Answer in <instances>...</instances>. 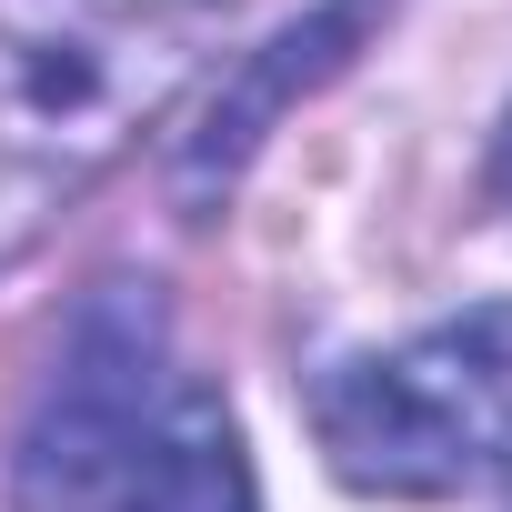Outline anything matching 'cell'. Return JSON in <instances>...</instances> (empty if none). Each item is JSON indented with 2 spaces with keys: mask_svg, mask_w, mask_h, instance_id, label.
Listing matches in <instances>:
<instances>
[{
  "mask_svg": "<svg viewBox=\"0 0 512 512\" xmlns=\"http://www.w3.org/2000/svg\"><path fill=\"white\" fill-rule=\"evenodd\" d=\"M151 342H161V322H151V302H131V282H111L71 322L51 392L21 432V492L31 502H81V492L121 482V462L161 422L151 412Z\"/></svg>",
  "mask_w": 512,
  "mask_h": 512,
  "instance_id": "7a4b0ae2",
  "label": "cell"
},
{
  "mask_svg": "<svg viewBox=\"0 0 512 512\" xmlns=\"http://www.w3.org/2000/svg\"><path fill=\"white\" fill-rule=\"evenodd\" d=\"M312 432L342 482L392 502H452L512 482V302L432 322L402 352L342 362L312 392Z\"/></svg>",
  "mask_w": 512,
  "mask_h": 512,
  "instance_id": "6da1fadb",
  "label": "cell"
},
{
  "mask_svg": "<svg viewBox=\"0 0 512 512\" xmlns=\"http://www.w3.org/2000/svg\"><path fill=\"white\" fill-rule=\"evenodd\" d=\"M121 512H262L251 502V462H241V432L211 392H181L141 452L121 462Z\"/></svg>",
  "mask_w": 512,
  "mask_h": 512,
  "instance_id": "3957f363",
  "label": "cell"
},
{
  "mask_svg": "<svg viewBox=\"0 0 512 512\" xmlns=\"http://www.w3.org/2000/svg\"><path fill=\"white\" fill-rule=\"evenodd\" d=\"M372 11H382V0H332V11H322L312 31H282V41H272V61L251 71V81H241V91H231L221 111H211V131H201V151H191V181L231 171V161H241L251 141H262V131L282 121V101H292V91H312V81H322V71L342 61V41H352V31H362Z\"/></svg>",
  "mask_w": 512,
  "mask_h": 512,
  "instance_id": "277c9868",
  "label": "cell"
},
{
  "mask_svg": "<svg viewBox=\"0 0 512 512\" xmlns=\"http://www.w3.org/2000/svg\"><path fill=\"white\" fill-rule=\"evenodd\" d=\"M502 201H512V131H502Z\"/></svg>",
  "mask_w": 512,
  "mask_h": 512,
  "instance_id": "5b68a950",
  "label": "cell"
}]
</instances>
